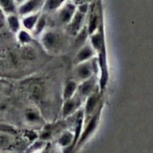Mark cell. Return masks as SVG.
Wrapping results in <instances>:
<instances>
[{
    "label": "cell",
    "instance_id": "1",
    "mask_svg": "<svg viewBox=\"0 0 153 153\" xmlns=\"http://www.w3.org/2000/svg\"><path fill=\"white\" fill-rule=\"evenodd\" d=\"M40 38L43 47L49 53L57 54L64 48V35L57 30L46 29L40 34Z\"/></svg>",
    "mask_w": 153,
    "mask_h": 153
},
{
    "label": "cell",
    "instance_id": "2",
    "mask_svg": "<svg viewBox=\"0 0 153 153\" xmlns=\"http://www.w3.org/2000/svg\"><path fill=\"white\" fill-rule=\"evenodd\" d=\"M93 59L75 64V78L73 80L77 81L79 83V82H82V81H85L94 76L95 69H94Z\"/></svg>",
    "mask_w": 153,
    "mask_h": 153
},
{
    "label": "cell",
    "instance_id": "3",
    "mask_svg": "<svg viewBox=\"0 0 153 153\" xmlns=\"http://www.w3.org/2000/svg\"><path fill=\"white\" fill-rule=\"evenodd\" d=\"M101 106L100 94L97 92H94L91 95L88 96L86 98V103L84 110L85 122L88 121L97 111L100 110L101 109Z\"/></svg>",
    "mask_w": 153,
    "mask_h": 153
},
{
    "label": "cell",
    "instance_id": "4",
    "mask_svg": "<svg viewBox=\"0 0 153 153\" xmlns=\"http://www.w3.org/2000/svg\"><path fill=\"white\" fill-rule=\"evenodd\" d=\"M77 10V5L67 0L58 10V19L61 23L67 26L71 21Z\"/></svg>",
    "mask_w": 153,
    "mask_h": 153
},
{
    "label": "cell",
    "instance_id": "5",
    "mask_svg": "<svg viewBox=\"0 0 153 153\" xmlns=\"http://www.w3.org/2000/svg\"><path fill=\"white\" fill-rule=\"evenodd\" d=\"M87 14L83 13L77 9L73 19L66 26L67 32L70 35H78L79 33L83 29V24L85 20Z\"/></svg>",
    "mask_w": 153,
    "mask_h": 153
},
{
    "label": "cell",
    "instance_id": "6",
    "mask_svg": "<svg viewBox=\"0 0 153 153\" xmlns=\"http://www.w3.org/2000/svg\"><path fill=\"white\" fill-rule=\"evenodd\" d=\"M43 0H26L17 6L16 14L19 16H23L40 11Z\"/></svg>",
    "mask_w": 153,
    "mask_h": 153
},
{
    "label": "cell",
    "instance_id": "7",
    "mask_svg": "<svg viewBox=\"0 0 153 153\" xmlns=\"http://www.w3.org/2000/svg\"><path fill=\"white\" fill-rule=\"evenodd\" d=\"M82 104V99L77 94L71 98L64 100V104L61 110L63 118H68L69 116L73 115L75 112H77Z\"/></svg>",
    "mask_w": 153,
    "mask_h": 153
},
{
    "label": "cell",
    "instance_id": "8",
    "mask_svg": "<svg viewBox=\"0 0 153 153\" xmlns=\"http://www.w3.org/2000/svg\"><path fill=\"white\" fill-rule=\"evenodd\" d=\"M96 51L90 44H85L82 45L74 57V64L84 62L90 61L95 56Z\"/></svg>",
    "mask_w": 153,
    "mask_h": 153
},
{
    "label": "cell",
    "instance_id": "9",
    "mask_svg": "<svg viewBox=\"0 0 153 153\" xmlns=\"http://www.w3.org/2000/svg\"><path fill=\"white\" fill-rule=\"evenodd\" d=\"M96 88V80L94 76L90 79L79 82L78 86V89L76 94L83 100L86 99L89 95L95 92Z\"/></svg>",
    "mask_w": 153,
    "mask_h": 153
},
{
    "label": "cell",
    "instance_id": "10",
    "mask_svg": "<svg viewBox=\"0 0 153 153\" xmlns=\"http://www.w3.org/2000/svg\"><path fill=\"white\" fill-rule=\"evenodd\" d=\"M40 14H41V12L38 11L21 16V25L22 28L28 32H32L38 21Z\"/></svg>",
    "mask_w": 153,
    "mask_h": 153
},
{
    "label": "cell",
    "instance_id": "11",
    "mask_svg": "<svg viewBox=\"0 0 153 153\" xmlns=\"http://www.w3.org/2000/svg\"><path fill=\"white\" fill-rule=\"evenodd\" d=\"M25 120L30 124H38L43 122V118L38 110L32 107L25 110L24 113Z\"/></svg>",
    "mask_w": 153,
    "mask_h": 153
},
{
    "label": "cell",
    "instance_id": "12",
    "mask_svg": "<svg viewBox=\"0 0 153 153\" xmlns=\"http://www.w3.org/2000/svg\"><path fill=\"white\" fill-rule=\"evenodd\" d=\"M67 0H43L41 10L44 13L57 11Z\"/></svg>",
    "mask_w": 153,
    "mask_h": 153
},
{
    "label": "cell",
    "instance_id": "13",
    "mask_svg": "<svg viewBox=\"0 0 153 153\" xmlns=\"http://www.w3.org/2000/svg\"><path fill=\"white\" fill-rule=\"evenodd\" d=\"M79 82L75 80H70L65 83L63 90V99L64 100L73 98L77 92Z\"/></svg>",
    "mask_w": 153,
    "mask_h": 153
},
{
    "label": "cell",
    "instance_id": "14",
    "mask_svg": "<svg viewBox=\"0 0 153 153\" xmlns=\"http://www.w3.org/2000/svg\"><path fill=\"white\" fill-rule=\"evenodd\" d=\"M6 21H7V24L8 26L9 29L12 32L17 33L22 28L21 19L19 18V15L17 14H12L7 15Z\"/></svg>",
    "mask_w": 153,
    "mask_h": 153
},
{
    "label": "cell",
    "instance_id": "15",
    "mask_svg": "<svg viewBox=\"0 0 153 153\" xmlns=\"http://www.w3.org/2000/svg\"><path fill=\"white\" fill-rule=\"evenodd\" d=\"M0 9L6 15L16 14V5L15 0H0Z\"/></svg>",
    "mask_w": 153,
    "mask_h": 153
},
{
    "label": "cell",
    "instance_id": "16",
    "mask_svg": "<svg viewBox=\"0 0 153 153\" xmlns=\"http://www.w3.org/2000/svg\"><path fill=\"white\" fill-rule=\"evenodd\" d=\"M91 34V43H90V44L92 46L96 52L97 51L100 52L102 50V48L103 47L102 34L100 32H94Z\"/></svg>",
    "mask_w": 153,
    "mask_h": 153
},
{
    "label": "cell",
    "instance_id": "17",
    "mask_svg": "<svg viewBox=\"0 0 153 153\" xmlns=\"http://www.w3.org/2000/svg\"><path fill=\"white\" fill-rule=\"evenodd\" d=\"M46 22H47V21H46V16H45L44 14H41L40 17H39L37 24H36L35 27H34V28L32 31L35 35L40 36L46 30Z\"/></svg>",
    "mask_w": 153,
    "mask_h": 153
},
{
    "label": "cell",
    "instance_id": "18",
    "mask_svg": "<svg viewBox=\"0 0 153 153\" xmlns=\"http://www.w3.org/2000/svg\"><path fill=\"white\" fill-rule=\"evenodd\" d=\"M17 39L22 44H27L31 40V36L28 31L25 29H21L17 33Z\"/></svg>",
    "mask_w": 153,
    "mask_h": 153
},
{
    "label": "cell",
    "instance_id": "19",
    "mask_svg": "<svg viewBox=\"0 0 153 153\" xmlns=\"http://www.w3.org/2000/svg\"><path fill=\"white\" fill-rule=\"evenodd\" d=\"M74 136L71 132H65L62 134V136L60 137L59 142L62 146H68L70 143V142L74 140Z\"/></svg>",
    "mask_w": 153,
    "mask_h": 153
},
{
    "label": "cell",
    "instance_id": "20",
    "mask_svg": "<svg viewBox=\"0 0 153 153\" xmlns=\"http://www.w3.org/2000/svg\"><path fill=\"white\" fill-rule=\"evenodd\" d=\"M68 1L71 2H73V4L77 6L81 4H83V3H85V0H68Z\"/></svg>",
    "mask_w": 153,
    "mask_h": 153
},
{
    "label": "cell",
    "instance_id": "21",
    "mask_svg": "<svg viewBox=\"0 0 153 153\" xmlns=\"http://www.w3.org/2000/svg\"><path fill=\"white\" fill-rule=\"evenodd\" d=\"M26 0H15V2H16V5H19V4H21L22 3H23L24 2H25Z\"/></svg>",
    "mask_w": 153,
    "mask_h": 153
}]
</instances>
